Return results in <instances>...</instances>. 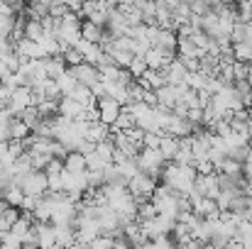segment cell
<instances>
[{"instance_id": "obj_17", "label": "cell", "mask_w": 252, "mask_h": 249, "mask_svg": "<svg viewBox=\"0 0 252 249\" xmlns=\"http://www.w3.org/2000/svg\"><path fill=\"white\" fill-rule=\"evenodd\" d=\"M42 34H44V27H42V22H39V20H32V17H27V20H25V29H22V39L39 42V39H42Z\"/></svg>"}, {"instance_id": "obj_12", "label": "cell", "mask_w": 252, "mask_h": 249, "mask_svg": "<svg viewBox=\"0 0 252 249\" xmlns=\"http://www.w3.org/2000/svg\"><path fill=\"white\" fill-rule=\"evenodd\" d=\"M193 215H198L201 220H216V218H220L216 200H208V198H198L193 203Z\"/></svg>"}, {"instance_id": "obj_25", "label": "cell", "mask_w": 252, "mask_h": 249, "mask_svg": "<svg viewBox=\"0 0 252 249\" xmlns=\"http://www.w3.org/2000/svg\"><path fill=\"white\" fill-rule=\"evenodd\" d=\"M145 71H147V64H145V59H142V56H135V59H132V64H130V69H127V74H130V76L137 81V79H140Z\"/></svg>"}, {"instance_id": "obj_32", "label": "cell", "mask_w": 252, "mask_h": 249, "mask_svg": "<svg viewBox=\"0 0 252 249\" xmlns=\"http://www.w3.org/2000/svg\"><path fill=\"white\" fill-rule=\"evenodd\" d=\"M113 249H132V247H130L123 237H118V240H115V245H113Z\"/></svg>"}, {"instance_id": "obj_33", "label": "cell", "mask_w": 252, "mask_h": 249, "mask_svg": "<svg viewBox=\"0 0 252 249\" xmlns=\"http://www.w3.org/2000/svg\"><path fill=\"white\" fill-rule=\"evenodd\" d=\"M245 195L252 198V178H245Z\"/></svg>"}, {"instance_id": "obj_27", "label": "cell", "mask_w": 252, "mask_h": 249, "mask_svg": "<svg viewBox=\"0 0 252 249\" xmlns=\"http://www.w3.org/2000/svg\"><path fill=\"white\" fill-rule=\"evenodd\" d=\"M159 139H162V135L145 132V137H142V149H159Z\"/></svg>"}, {"instance_id": "obj_8", "label": "cell", "mask_w": 252, "mask_h": 249, "mask_svg": "<svg viewBox=\"0 0 252 249\" xmlns=\"http://www.w3.org/2000/svg\"><path fill=\"white\" fill-rule=\"evenodd\" d=\"M37 247L54 249L57 247V230L49 222H37Z\"/></svg>"}, {"instance_id": "obj_34", "label": "cell", "mask_w": 252, "mask_h": 249, "mask_svg": "<svg viewBox=\"0 0 252 249\" xmlns=\"http://www.w3.org/2000/svg\"><path fill=\"white\" fill-rule=\"evenodd\" d=\"M5 74H10V71H7V69H5V66L0 64V81H2V76H5Z\"/></svg>"}, {"instance_id": "obj_37", "label": "cell", "mask_w": 252, "mask_h": 249, "mask_svg": "<svg viewBox=\"0 0 252 249\" xmlns=\"http://www.w3.org/2000/svg\"><path fill=\"white\" fill-rule=\"evenodd\" d=\"M248 29H250V32H252V20H250V22H248Z\"/></svg>"}, {"instance_id": "obj_13", "label": "cell", "mask_w": 252, "mask_h": 249, "mask_svg": "<svg viewBox=\"0 0 252 249\" xmlns=\"http://www.w3.org/2000/svg\"><path fill=\"white\" fill-rule=\"evenodd\" d=\"M17 218H20V210H15V208H10L5 200H0V232H2V235L12 230V225L17 222Z\"/></svg>"}, {"instance_id": "obj_2", "label": "cell", "mask_w": 252, "mask_h": 249, "mask_svg": "<svg viewBox=\"0 0 252 249\" xmlns=\"http://www.w3.org/2000/svg\"><path fill=\"white\" fill-rule=\"evenodd\" d=\"M135 162H137V168H140V173H147V176H152L155 181H159L162 178V171H164V157L159 154V149H140V154L135 157Z\"/></svg>"}, {"instance_id": "obj_26", "label": "cell", "mask_w": 252, "mask_h": 249, "mask_svg": "<svg viewBox=\"0 0 252 249\" xmlns=\"http://www.w3.org/2000/svg\"><path fill=\"white\" fill-rule=\"evenodd\" d=\"M115 245V240L113 237H108V235H100V237H95L93 242H88L86 249H113Z\"/></svg>"}, {"instance_id": "obj_6", "label": "cell", "mask_w": 252, "mask_h": 249, "mask_svg": "<svg viewBox=\"0 0 252 249\" xmlns=\"http://www.w3.org/2000/svg\"><path fill=\"white\" fill-rule=\"evenodd\" d=\"M69 74L76 79L79 85H84V88H93L95 83H100V71L95 69V66H88V64H79V66H74V69H69Z\"/></svg>"}, {"instance_id": "obj_14", "label": "cell", "mask_w": 252, "mask_h": 249, "mask_svg": "<svg viewBox=\"0 0 252 249\" xmlns=\"http://www.w3.org/2000/svg\"><path fill=\"white\" fill-rule=\"evenodd\" d=\"M103 37H105V29H103V27H98V25H93V22H88V20H81V39H84V42L100 44Z\"/></svg>"}, {"instance_id": "obj_31", "label": "cell", "mask_w": 252, "mask_h": 249, "mask_svg": "<svg viewBox=\"0 0 252 249\" xmlns=\"http://www.w3.org/2000/svg\"><path fill=\"white\" fill-rule=\"evenodd\" d=\"M243 176H245V178H252V152L248 154V159H245V164H243Z\"/></svg>"}, {"instance_id": "obj_15", "label": "cell", "mask_w": 252, "mask_h": 249, "mask_svg": "<svg viewBox=\"0 0 252 249\" xmlns=\"http://www.w3.org/2000/svg\"><path fill=\"white\" fill-rule=\"evenodd\" d=\"M176 152H179V139L171 137V135H162V139H159V154L164 157L167 164H171V159L176 157Z\"/></svg>"}, {"instance_id": "obj_4", "label": "cell", "mask_w": 252, "mask_h": 249, "mask_svg": "<svg viewBox=\"0 0 252 249\" xmlns=\"http://www.w3.org/2000/svg\"><path fill=\"white\" fill-rule=\"evenodd\" d=\"M17 186H20L22 195H27V198H42L49 191L47 188V173L44 171H30L27 176H22L17 181Z\"/></svg>"}, {"instance_id": "obj_23", "label": "cell", "mask_w": 252, "mask_h": 249, "mask_svg": "<svg viewBox=\"0 0 252 249\" xmlns=\"http://www.w3.org/2000/svg\"><path fill=\"white\" fill-rule=\"evenodd\" d=\"M76 85H79V83H76V79H74L69 71H66L64 76H59V79H57V88H59V95H62V98H64V95H69Z\"/></svg>"}, {"instance_id": "obj_38", "label": "cell", "mask_w": 252, "mask_h": 249, "mask_svg": "<svg viewBox=\"0 0 252 249\" xmlns=\"http://www.w3.org/2000/svg\"><path fill=\"white\" fill-rule=\"evenodd\" d=\"M0 240H2V232H0Z\"/></svg>"}, {"instance_id": "obj_20", "label": "cell", "mask_w": 252, "mask_h": 249, "mask_svg": "<svg viewBox=\"0 0 252 249\" xmlns=\"http://www.w3.org/2000/svg\"><path fill=\"white\" fill-rule=\"evenodd\" d=\"M22 191H20V186L17 183H10L7 186V191H5V195H2V200L10 205V208H15V210H20V205H22Z\"/></svg>"}, {"instance_id": "obj_5", "label": "cell", "mask_w": 252, "mask_h": 249, "mask_svg": "<svg viewBox=\"0 0 252 249\" xmlns=\"http://www.w3.org/2000/svg\"><path fill=\"white\" fill-rule=\"evenodd\" d=\"M95 110H98V122H103L105 127H113L115 120H118L120 112H123V105H118L115 100H110V98L105 95V98L95 100Z\"/></svg>"}, {"instance_id": "obj_30", "label": "cell", "mask_w": 252, "mask_h": 249, "mask_svg": "<svg viewBox=\"0 0 252 249\" xmlns=\"http://www.w3.org/2000/svg\"><path fill=\"white\" fill-rule=\"evenodd\" d=\"M248 76H250V71H248V66L245 64H233V79L235 81H248Z\"/></svg>"}, {"instance_id": "obj_10", "label": "cell", "mask_w": 252, "mask_h": 249, "mask_svg": "<svg viewBox=\"0 0 252 249\" xmlns=\"http://www.w3.org/2000/svg\"><path fill=\"white\" fill-rule=\"evenodd\" d=\"M162 74H164V79H167V85H174V88H176V85H184L186 76H189V71L184 69V64H181L179 59H174Z\"/></svg>"}, {"instance_id": "obj_9", "label": "cell", "mask_w": 252, "mask_h": 249, "mask_svg": "<svg viewBox=\"0 0 252 249\" xmlns=\"http://www.w3.org/2000/svg\"><path fill=\"white\" fill-rule=\"evenodd\" d=\"M86 112V108L81 103L71 100V98H59V108H57V115L59 117H66V120H79Z\"/></svg>"}, {"instance_id": "obj_7", "label": "cell", "mask_w": 252, "mask_h": 249, "mask_svg": "<svg viewBox=\"0 0 252 249\" xmlns=\"http://www.w3.org/2000/svg\"><path fill=\"white\" fill-rule=\"evenodd\" d=\"M32 108V90L30 88H17L10 93V100H7V110L17 117L22 110Z\"/></svg>"}, {"instance_id": "obj_24", "label": "cell", "mask_w": 252, "mask_h": 249, "mask_svg": "<svg viewBox=\"0 0 252 249\" xmlns=\"http://www.w3.org/2000/svg\"><path fill=\"white\" fill-rule=\"evenodd\" d=\"M189 12H191L193 17H203V15L211 12V2H206V0H193V2H189Z\"/></svg>"}, {"instance_id": "obj_36", "label": "cell", "mask_w": 252, "mask_h": 249, "mask_svg": "<svg viewBox=\"0 0 252 249\" xmlns=\"http://www.w3.org/2000/svg\"><path fill=\"white\" fill-rule=\"evenodd\" d=\"M22 249H39V247H27V245H22Z\"/></svg>"}, {"instance_id": "obj_29", "label": "cell", "mask_w": 252, "mask_h": 249, "mask_svg": "<svg viewBox=\"0 0 252 249\" xmlns=\"http://www.w3.org/2000/svg\"><path fill=\"white\" fill-rule=\"evenodd\" d=\"M62 171H64V162H62V159H49V164L44 168L47 176H59Z\"/></svg>"}, {"instance_id": "obj_18", "label": "cell", "mask_w": 252, "mask_h": 249, "mask_svg": "<svg viewBox=\"0 0 252 249\" xmlns=\"http://www.w3.org/2000/svg\"><path fill=\"white\" fill-rule=\"evenodd\" d=\"M64 171L69 173H84L86 171V157L79 152H69L66 159H64Z\"/></svg>"}, {"instance_id": "obj_11", "label": "cell", "mask_w": 252, "mask_h": 249, "mask_svg": "<svg viewBox=\"0 0 252 249\" xmlns=\"http://www.w3.org/2000/svg\"><path fill=\"white\" fill-rule=\"evenodd\" d=\"M110 137V127H105L103 122H88V127H86V135H84V139L86 142H91L93 147L95 144H100V142H105Z\"/></svg>"}, {"instance_id": "obj_3", "label": "cell", "mask_w": 252, "mask_h": 249, "mask_svg": "<svg viewBox=\"0 0 252 249\" xmlns=\"http://www.w3.org/2000/svg\"><path fill=\"white\" fill-rule=\"evenodd\" d=\"M157 186H159V181H155L152 176H147V173H137V176H132V178L127 181V193L135 198L137 205H142V203L152 200V193H155Z\"/></svg>"}, {"instance_id": "obj_1", "label": "cell", "mask_w": 252, "mask_h": 249, "mask_svg": "<svg viewBox=\"0 0 252 249\" xmlns=\"http://www.w3.org/2000/svg\"><path fill=\"white\" fill-rule=\"evenodd\" d=\"M196 168L193 166H176V164H167L162 171V178L159 183L167 186L169 191H174L176 195H189L191 188H193V181H196Z\"/></svg>"}, {"instance_id": "obj_16", "label": "cell", "mask_w": 252, "mask_h": 249, "mask_svg": "<svg viewBox=\"0 0 252 249\" xmlns=\"http://www.w3.org/2000/svg\"><path fill=\"white\" fill-rule=\"evenodd\" d=\"M155 95H157V105H159V108H167V110H171V108L179 103V95H176V88H174V85L159 88Z\"/></svg>"}, {"instance_id": "obj_21", "label": "cell", "mask_w": 252, "mask_h": 249, "mask_svg": "<svg viewBox=\"0 0 252 249\" xmlns=\"http://www.w3.org/2000/svg\"><path fill=\"white\" fill-rule=\"evenodd\" d=\"M30 135H32V132H30V127H27L22 120H17V117H15V120H12V125H10V137H12L10 142H22V139H27Z\"/></svg>"}, {"instance_id": "obj_28", "label": "cell", "mask_w": 252, "mask_h": 249, "mask_svg": "<svg viewBox=\"0 0 252 249\" xmlns=\"http://www.w3.org/2000/svg\"><path fill=\"white\" fill-rule=\"evenodd\" d=\"M0 249H22V242H20L15 235L5 232V235H2V240H0Z\"/></svg>"}, {"instance_id": "obj_35", "label": "cell", "mask_w": 252, "mask_h": 249, "mask_svg": "<svg viewBox=\"0 0 252 249\" xmlns=\"http://www.w3.org/2000/svg\"><path fill=\"white\" fill-rule=\"evenodd\" d=\"M201 249H216V247H213V245H203Z\"/></svg>"}, {"instance_id": "obj_19", "label": "cell", "mask_w": 252, "mask_h": 249, "mask_svg": "<svg viewBox=\"0 0 252 249\" xmlns=\"http://www.w3.org/2000/svg\"><path fill=\"white\" fill-rule=\"evenodd\" d=\"M69 71V66L62 61V56H54V59H47V79L57 81L59 76H64Z\"/></svg>"}, {"instance_id": "obj_22", "label": "cell", "mask_w": 252, "mask_h": 249, "mask_svg": "<svg viewBox=\"0 0 252 249\" xmlns=\"http://www.w3.org/2000/svg\"><path fill=\"white\" fill-rule=\"evenodd\" d=\"M233 59H235L238 64L250 66L252 64V47H248L245 42H243V44H233Z\"/></svg>"}]
</instances>
